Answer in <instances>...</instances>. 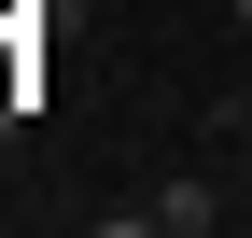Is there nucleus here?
I'll return each mask as SVG.
<instances>
[{
    "instance_id": "obj_3",
    "label": "nucleus",
    "mask_w": 252,
    "mask_h": 238,
    "mask_svg": "<svg viewBox=\"0 0 252 238\" xmlns=\"http://www.w3.org/2000/svg\"><path fill=\"white\" fill-rule=\"evenodd\" d=\"M238 28H252V0H238Z\"/></svg>"
},
{
    "instance_id": "obj_2",
    "label": "nucleus",
    "mask_w": 252,
    "mask_h": 238,
    "mask_svg": "<svg viewBox=\"0 0 252 238\" xmlns=\"http://www.w3.org/2000/svg\"><path fill=\"white\" fill-rule=\"evenodd\" d=\"M14 126H28V84H0V140H14Z\"/></svg>"
},
{
    "instance_id": "obj_1",
    "label": "nucleus",
    "mask_w": 252,
    "mask_h": 238,
    "mask_svg": "<svg viewBox=\"0 0 252 238\" xmlns=\"http://www.w3.org/2000/svg\"><path fill=\"white\" fill-rule=\"evenodd\" d=\"M210 210H224V196H210V182H154V196H140V224H168V238H196Z\"/></svg>"
}]
</instances>
